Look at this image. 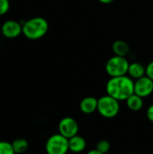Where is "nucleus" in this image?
<instances>
[{"label":"nucleus","instance_id":"0eeeda50","mask_svg":"<svg viewBox=\"0 0 153 154\" xmlns=\"http://www.w3.org/2000/svg\"><path fill=\"white\" fill-rule=\"evenodd\" d=\"M153 92V80L144 76L134 82V94L141 97H147Z\"/></svg>","mask_w":153,"mask_h":154},{"label":"nucleus","instance_id":"dca6fc26","mask_svg":"<svg viewBox=\"0 0 153 154\" xmlns=\"http://www.w3.org/2000/svg\"><path fill=\"white\" fill-rule=\"evenodd\" d=\"M98 152H100L101 153L106 154L110 150V143L108 141L106 140H101L97 143L96 144V148Z\"/></svg>","mask_w":153,"mask_h":154},{"label":"nucleus","instance_id":"a211bd4d","mask_svg":"<svg viewBox=\"0 0 153 154\" xmlns=\"http://www.w3.org/2000/svg\"><path fill=\"white\" fill-rule=\"evenodd\" d=\"M146 76L153 80V61L150 62L146 67Z\"/></svg>","mask_w":153,"mask_h":154},{"label":"nucleus","instance_id":"6e6552de","mask_svg":"<svg viewBox=\"0 0 153 154\" xmlns=\"http://www.w3.org/2000/svg\"><path fill=\"white\" fill-rule=\"evenodd\" d=\"M1 32L5 38L14 39L23 33V25L17 21L8 20L2 24Z\"/></svg>","mask_w":153,"mask_h":154},{"label":"nucleus","instance_id":"412c9836","mask_svg":"<svg viewBox=\"0 0 153 154\" xmlns=\"http://www.w3.org/2000/svg\"><path fill=\"white\" fill-rule=\"evenodd\" d=\"M87 154H103V153H101L100 152H98V151L96 149V150H92V151L88 152H87Z\"/></svg>","mask_w":153,"mask_h":154},{"label":"nucleus","instance_id":"f3484780","mask_svg":"<svg viewBox=\"0 0 153 154\" xmlns=\"http://www.w3.org/2000/svg\"><path fill=\"white\" fill-rule=\"evenodd\" d=\"M10 8L9 0H0V15H4Z\"/></svg>","mask_w":153,"mask_h":154},{"label":"nucleus","instance_id":"f8f14e48","mask_svg":"<svg viewBox=\"0 0 153 154\" xmlns=\"http://www.w3.org/2000/svg\"><path fill=\"white\" fill-rule=\"evenodd\" d=\"M126 105H127V107L132 110V111H134V112H137L139 110H141L143 106V100H142V97H139L138 95L136 94H133L130 97H128L126 100Z\"/></svg>","mask_w":153,"mask_h":154},{"label":"nucleus","instance_id":"f03ea898","mask_svg":"<svg viewBox=\"0 0 153 154\" xmlns=\"http://www.w3.org/2000/svg\"><path fill=\"white\" fill-rule=\"evenodd\" d=\"M49 30V23L42 17H33L23 24V34L30 40L42 38Z\"/></svg>","mask_w":153,"mask_h":154},{"label":"nucleus","instance_id":"9b49d317","mask_svg":"<svg viewBox=\"0 0 153 154\" xmlns=\"http://www.w3.org/2000/svg\"><path fill=\"white\" fill-rule=\"evenodd\" d=\"M128 74L132 79H138L140 78H142L146 74V68L139 62H133L129 65L128 69Z\"/></svg>","mask_w":153,"mask_h":154},{"label":"nucleus","instance_id":"ddd939ff","mask_svg":"<svg viewBox=\"0 0 153 154\" xmlns=\"http://www.w3.org/2000/svg\"><path fill=\"white\" fill-rule=\"evenodd\" d=\"M129 51H130L129 44L123 40L115 41L113 44V51L116 56L125 57V55L129 52Z\"/></svg>","mask_w":153,"mask_h":154},{"label":"nucleus","instance_id":"423d86ee","mask_svg":"<svg viewBox=\"0 0 153 154\" xmlns=\"http://www.w3.org/2000/svg\"><path fill=\"white\" fill-rule=\"evenodd\" d=\"M78 125L72 117H64L59 123V134L69 139L78 134Z\"/></svg>","mask_w":153,"mask_h":154},{"label":"nucleus","instance_id":"20e7f679","mask_svg":"<svg viewBox=\"0 0 153 154\" xmlns=\"http://www.w3.org/2000/svg\"><path fill=\"white\" fill-rule=\"evenodd\" d=\"M97 111L106 118H113L116 116L120 111L119 101L109 95L104 96L98 99Z\"/></svg>","mask_w":153,"mask_h":154},{"label":"nucleus","instance_id":"39448f33","mask_svg":"<svg viewBox=\"0 0 153 154\" xmlns=\"http://www.w3.org/2000/svg\"><path fill=\"white\" fill-rule=\"evenodd\" d=\"M47 154H66L69 151V139L56 134L51 135L46 142L45 145Z\"/></svg>","mask_w":153,"mask_h":154},{"label":"nucleus","instance_id":"9d476101","mask_svg":"<svg viewBox=\"0 0 153 154\" xmlns=\"http://www.w3.org/2000/svg\"><path fill=\"white\" fill-rule=\"evenodd\" d=\"M87 143L86 140L79 135H75L69 139V148L72 152H81L86 149Z\"/></svg>","mask_w":153,"mask_h":154},{"label":"nucleus","instance_id":"4468645a","mask_svg":"<svg viewBox=\"0 0 153 154\" xmlns=\"http://www.w3.org/2000/svg\"><path fill=\"white\" fill-rule=\"evenodd\" d=\"M12 145H13V148H14V151L15 154H22L25 152L29 147L28 142L23 138L15 139L12 143Z\"/></svg>","mask_w":153,"mask_h":154},{"label":"nucleus","instance_id":"2eb2a0df","mask_svg":"<svg viewBox=\"0 0 153 154\" xmlns=\"http://www.w3.org/2000/svg\"><path fill=\"white\" fill-rule=\"evenodd\" d=\"M0 154H15L12 143L0 141Z\"/></svg>","mask_w":153,"mask_h":154},{"label":"nucleus","instance_id":"6ab92c4d","mask_svg":"<svg viewBox=\"0 0 153 154\" xmlns=\"http://www.w3.org/2000/svg\"><path fill=\"white\" fill-rule=\"evenodd\" d=\"M147 118L149 119V121L153 123V104L151 105L147 109Z\"/></svg>","mask_w":153,"mask_h":154},{"label":"nucleus","instance_id":"4be33fe9","mask_svg":"<svg viewBox=\"0 0 153 154\" xmlns=\"http://www.w3.org/2000/svg\"><path fill=\"white\" fill-rule=\"evenodd\" d=\"M127 154H133V153H127Z\"/></svg>","mask_w":153,"mask_h":154},{"label":"nucleus","instance_id":"aec40b11","mask_svg":"<svg viewBox=\"0 0 153 154\" xmlns=\"http://www.w3.org/2000/svg\"><path fill=\"white\" fill-rule=\"evenodd\" d=\"M98 1L102 4H110V3L114 2L115 0H98Z\"/></svg>","mask_w":153,"mask_h":154},{"label":"nucleus","instance_id":"f257e3e1","mask_svg":"<svg viewBox=\"0 0 153 154\" xmlns=\"http://www.w3.org/2000/svg\"><path fill=\"white\" fill-rule=\"evenodd\" d=\"M107 95L113 97L118 101L126 100L134 94V82L131 77L121 76L111 78L106 86Z\"/></svg>","mask_w":153,"mask_h":154},{"label":"nucleus","instance_id":"7ed1b4c3","mask_svg":"<svg viewBox=\"0 0 153 154\" xmlns=\"http://www.w3.org/2000/svg\"><path fill=\"white\" fill-rule=\"evenodd\" d=\"M129 65V61L124 57L115 55L107 60L106 64V71L111 78L125 76L128 74Z\"/></svg>","mask_w":153,"mask_h":154},{"label":"nucleus","instance_id":"1a4fd4ad","mask_svg":"<svg viewBox=\"0 0 153 154\" xmlns=\"http://www.w3.org/2000/svg\"><path fill=\"white\" fill-rule=\"evenodd\" d=\"M97 104H98V99L93 97H87L81 100L79 107L84 114L90 115L97 110Z\"/></svg>","mask_w":153,"mask_h":154}]
</instances>
